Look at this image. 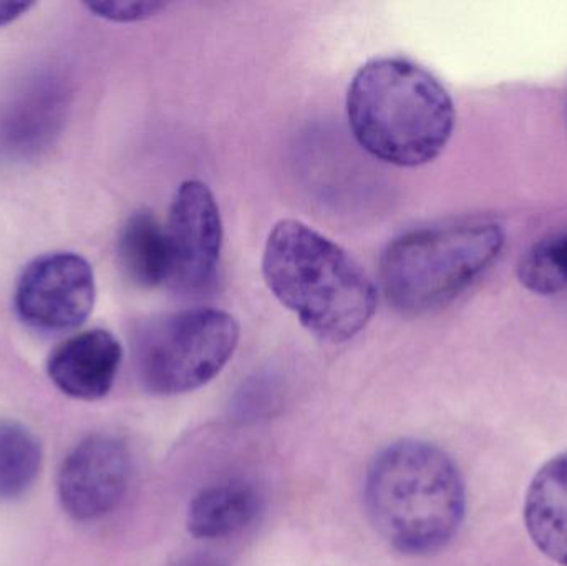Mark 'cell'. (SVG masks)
Wrapping results in <instances>:
<instances>
[{"label": "cell", "mask_w": 567, "mask_h": 566, "mask_svg": "<svg viewBox=\"0 0 567 566\" xmlns=\"http://www.w3.org/2000/svg\"><path fill=\"white\" fill-rule=\"evenodd\" d=\"M178 566H225L223 564H219L218 560H215V558L212 557H193L188 558V560L183 562V564H179Z\"/></svg>", "instance_id": "18"}, {"label": "cell", "mask_w": 567, "mask_h": 566, "mask_svg": "<svg viewBox=\"0 0 567 566\" xmlns=\"http://www.w3.org/2000/svg\"><path fill=\"white\" fill-rule=\"evenodd\" d=\"M235 316L192 308L148 322L135 339V366L146 391L178 395L212 382L238 348Z\"/></svg>", "instance_id": "5"}, {"label": "cell", "mask_w": 567, "mask_h": 566, "mask_svg": "<svg viewBox=\"0 0 567 566\" xmlns=\"http://www.w3.org/2000/svg\"><path fill=\"white\" fill-rule=\"evenodd\" d=\"M42 467V447L32 431L0 419V502L22 497Z\"/></svg>", "instance_id": "14"}, {"label": "cell", "mask_w": 567, "mask_h": 566, "mask_svg": "<svg viewBox=\"0 0 567 566\" xmlns=\"http://www.w3.org/2000/svg\"><path fill=\"white\" fill-rule=\"evenodd\" d=\"M262 276L284 308L330 344L355 338L377 311L375 285L360 263L297 219H282L269 233Z\"/></svg>", "instance_id": "1"}, {"label": "cell", "mask_w": 567, "mask_h": 566, "mask_svg": "<svg viewBox=\"0 0 567 566\" xmlns=\"http://www.w3.org/2000/svg\"><path fill=\"white\" fill-rule=\"evenodd\" d=\"M518 279L535 295L553 296L567 289V233L536 243L518 266Z\"/></svg>", "instance_id": "15"}, {"label": "cell", "mask_w": 567, "mask_h": 566, "mask_svg": "<svg viewBox=\"0 0 567 566\" xmlns=\"http://www.w3.org/2000/svg\"><path fill=\"white\" fill-rule=\"evenodd\" d=\"M523 518L536 548L555 564L567 566V451L536 472L526 492Z\"/></svg>", "instance_id": "11"}, {"label": "cell", "mask_w": 567, "mask_h": 566, "mask_svg": "<svg viewBox=\"0 0 567 566\" xmlns=\"http://www.w3.org/2000/svg\"><path fill=\"white\" fill-rule=\"evenodd\" d=\"M350 132L373 158L400 168L426 165L452 140V95L429 70L400 56L360 66L347 92Z\"/></svg>", "instance_id": "2"}, {"label": "cell", "mask_w": 567, "mask_h": 566, "mask_svg": "<svg viewBox=\"0 0 567 566\" xmlns=\"http://www.w3.org/2000/svg\"><path fill=\"white\" fill-rule=\"evenodd\" d=\"M69 110V90L53 75L23 80L0 105V158L23 162L49 148Z\"/></svg>", "instance_id": "9"}, {"label": "cell", "mask_w": 567, "mask_h": 566, "mask_svg": "<svg viewBox=\"0 0 567 566\" xmlns=\"http://www.w3.org/2000/svg\"><path fill=\"white\" fill-rule=\"evenodd\" d=\"M32 7L29 2H12V0H0V27L13 22Z\"/></svg>", "instance_id": "17"}, {"label": "cell", "mask_w": 567, "mask_h": 566, "mask_svg": "<svg viewBox=\"0 0 567 566\" xmlns=\"http://www.w3.org/2000/svg\"><path fill=\"white\" fill-rule=\"evenodd\" d=\"M118 261L126 278L140 288H156L169 281L168 236L155 215L140 212L126 219L118 236Z\"/></svg>", "instance_id": "13"}, {"label": "cell", "mask_w": 567, "mask_h": 566, "mask_svg": "<svg viewBox=\"0 0 567 566\" xmlns=\"http://www.w3.org/2000/svg\"><path fill=\"white\" fill-rule=\"evenodd\" d=\"M505 229L488 219H458L393 239L380 261L386 299L405 315L449 305L502 256Z\"/></svg>", "instance_id": "4"}, {"label": "cell", "mask_w": 567, "mask_h": 566, "mask_svg": "<svg viewBox=\"0 0 567 566\" xmlns=\"http://www.w3.org/2000/svg\"><path fill=\"white\" fill-rule=\"evenodd\" d=\"M92 266L75 253H50L33 259L16 286L20 319L39 331L79 328L95 305Z\"/></svg>", "instance_id": "7"}, {"label": "cell", "mask_w": 567, "mask_h": 566, "mask_svg": "<svg viewBox=\"0 0 567 566\" xmlns=\"http://www.w3.org/2000/svg\"><path fill=\"white\" fill-rule=\"evenodd\" d=\"M261 492L243 478L219 482L199 491L189 502L186 527L203 541L233 537L258 518Z\"/></svg>", "instance_id": "12"}, {"label": "cell", "mask_w": 567, "mask_h": 566, "mask_svg": "<svg viewBox=\"0 0 567 566\" xmlns=\"http://www.w3.org/2000/svg\"><path fill=\"white\" fill-rule=\"evenodd\" d=\"M165 228L172 258L168 285L189 298L212 292L218 282L225 233L218 202L206 183L186 179L178 186Z\"/></svg>", "instance_id": "6"}, {"label": "cell", "mask_w": 567, "mask_h": 566, "mask_svg": "<svg viewBox=\"0 0 567 566\" xmlns=\"http://www.w3.org/2000/svg\"><path fill=\"white\" fill-rule=\"evenodd\" d=\"M122 359L118 339L105 329H92L62 342L50 356L47 372L69 398L99 401L112 391Z\"/></svg>", "instance_id": "10"}, {"label": "cell", "mask_w": 567, "mask_h": 566, "mask_svg": "<svg viewBox=\"0 0 567 566\" xmlns=\"http://www.w3.org/2000/svg\"><path fill=\"white\" fill-rule=\"evenodd\" d=\"M365 507L377 532L395 550L415 557L436 554L465 521V482L442 449L400 441L370 465Z\"/></svg>", "instance_id": "3"}, {"label": "cell", "mask_w": 567, "mask_h": 566, "mask_svg": "<svg viewBox=\"0 0 567 566\" xmlns=\"http://www.w3.org/2000/svg\"><path fill=\"white\" fill-rule=\"evenodd\" d=\"M95 16L112 22H140L155 17L166 9V3L150 0H112V2L86 3Z\"/></svg>", "instance_id": "16"}, {"label": "cell", "mask_w": 567, "mask_h": 566, "mask_svg": "<svg viewBox=\"0 0 567 566\" xmlns=\"http://www.w3.org/2000/svg\"><path fill=\"white\" fill-rule=\"evenodd\" d=\"M130 477L132 455L125 442L112 434L90 435L60 465V505L75 521H99L118 507L128 491Z\"/></svg>", "instance_id": "8"}]
</instances>
